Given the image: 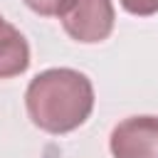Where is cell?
I'll return each instance as SVG.
<instances>
[{"instance_id":"obj_5","label":"cell","mask_w":158,"mask_h":158,"mask_svg":"<svg viewBox=\"0 0 158 158\" xmlns=\"http://www.w3.org/2000/svg\"><path fill=\"white\" fill-rule=\"evenodd\" d=\"M67 2L69 0H25V5L42 17H59V12L64 10Z\"/></svg>"},{"instance_id":"obj_1","label":"cell","mask_w":158,"mask_h":158,"mask_svg":"<svg viewBox=\"0 0 158 158\" xmlns=\"http://www.w3.org/2000/svg\"><path fill=\"white\" fill-rule=\"evenodd\" d=\"M30 121L52 136L69 133L86 123L94 111L91 79L72 67H52L30 79L25 91Z\"/></svg>"},{"instance_id":"obj_4","label":"cell","mask_w":158,"mask_h":158,"mask_svg":"<svg viewBox=\"0 0 158 158\" xmlns=\"http://www.w3.org/2000/svg\"><path fill=\"white\" fill-rule=\"evenodd\" d=\"M30 67V44L25 35L0 15V79L25 74Z\"/></svg>"},{"instance_id":"obj_2","label":"cell","mask_w":158,"mask_h":158,"mask_svg":"<svg viewBox=\"0 0 158 158\" xmlns=\"http://www.w3.org/2000/svg\"><path fill=\"white\" fill-rule=\"evenodd\" d=\"M59 22L74 42L99 44L114 32V0H69L59 12Z\"/></svg>"},{"instance_id":"obj_3","label":"cell","mask_w":158,"mask_h":158,"mask_svg":"<svg viewBox=\"0 0 158 158\" xmlns=\"http://www.w3.org/2000/svg\"><path fill=\"white\" fill-rule=\"evenodd\" d=\"M109 151L114 158H158V116H128L111 128Z\"/></svg>"},{"instance_id":"obj_6","label":"cell","mask_w":158,"mask_h":158,"mask_svg":"<svg viewBox=\"0 0 158 158\" xmlns=\"http://www.w3.org/2000/svg\"><path fill=\"white\" fill-rule=\"evenodd\" d=\"M118 2L128 15L136 17H151L158 12V0H118Z\"/></svg>"}]
</instances>
